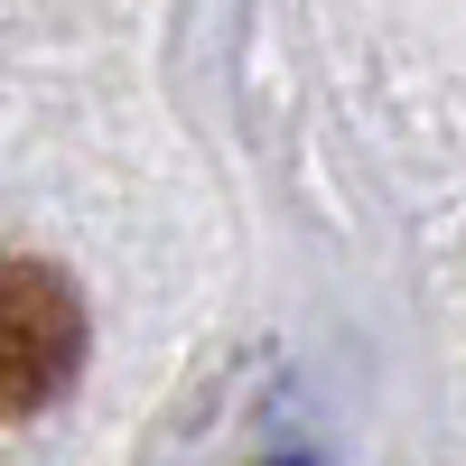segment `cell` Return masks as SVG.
<instances>
[{
  "instance_id": "cell-1",
  "label": "cell",
  "mask_w": 466,
  "mask_h": 466,
  "mask_svg": "<svg viewBox=\"0 0 466 466\" xmlns=\"http://www.w3.org/2000/svg\"><path fill=\"white\" fill-rule=\"evenodd\" d=\"M85 373V299L47 261H0V420L47 410Z\"/></svg>"
}]
</instances>
